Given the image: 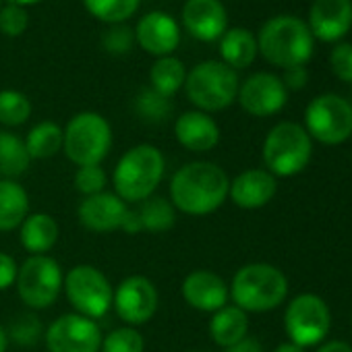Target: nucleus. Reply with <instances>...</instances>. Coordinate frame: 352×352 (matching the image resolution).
Masks as SVG:
<instances>
[{"instance_id":"nucleus-34","label":"nucleus","mask_w":352,"mask_h":352,"mask_svg":"<svg viewBox=\"0 0 352 352\" xmlns=\"http://www.w3.org/2000/svg\"><path fill=\"white\" fill-rule=\"evenodd\" d=\"M9 340H13L15 344L19 346H34L38 344L42 338H44V327H42V321L32 315V313H23L19 315L13 323H11V329L7 331Z\"/></svg>"},{"instance_id":"nucleus-1","label":"nucleus","mask_w":352,"mask_h":352,"mask_svg":"<svg viewBox=\"0 0 352 352\" xmlns=\"http://www.w3.org/2000/svg\"><path fill=\"white\" fill-rule=\"evenodd\" d=\"M230 179L214 162H189L172 174L170 204L187 216H210L224 206Z\"/></svg>"},{"instance_id":"nucleus-40","label":"nucleus","mask_w":352,"mask_h":352,"mask_svg":"<svg viewBox=\"0 0 352 352\" xmlns=\"http://www.w3.org/2000/svg\"><path fill=\"white\" fill-rule=\"evenodd\" d=\"M282 83H284L286 89H302L307 85V71H305V67L286 69V75H284Z\"/></svg>"},{"instance_id":"nucleus-35","label":"nucleus","mask_w":352,"mask_h":352,"mask_svg":"<svg viewBox=\"0 0 352 352\" xmlns=\"http://www.w3.org/2000/svg\"><path fill=\"white\" fill-rule=\"evenodd\" d=\"M106 187V172L104 168L98 164V166H81L77 168L75 172V189L83 195V197H89V195H98L102 193Z\"/></svg>"},{"instance_id":"nucleus-25","label":"nucleus","mask_w":352,"mask_h":352,"mask_svg":"<svg viewBox=\"0 0 352 352\" xmlns=\"http://www.w3.org/2000/svg\"><path fill=\"white\" fill-rule=\"evenodd\" d=\"M220 54L230 69H247L257 56V40L243 28L228 30L220 42Z\"/></svg>"},{"instance_id":"nucleus-31","label":"nucleus","mask_w":352,"mask_h":352,"mask_svg":"<svg viewBox=\"0 0 352 352\" xmlns=\"http://www.w3.org/2000/svg\"><path fill=\"white\" fill-rule=\"evenodd\" d=\"M32 116V102L25 94L17 89L0 91V124L5 126H21Z\"/></svg>"},{"instance_id":"nucleus-19","label":"nucleus","mask_w":352,"mask_h":352,"mask_svg":"<svg viewBox=\"0 0 352 352\" xmlns=\"http://www.w3.org/2000/svg\"><path fill=\"white\" fill-rule=\"evenodd\" d=\"M278 183L272 172L263 168H251L230 181L228 197L243 210H259L274 199Z\"/></svg>"},{"instance_id":"nucleus-26","label":"nucleus","mask_w":352,"mask_h":352,"mask_svg":"<svg viewBox=\"0 0 352 352\" xmlns=\"http://www.w3.org/2000/svg\"><path fill=\"white\" fill-rule=\"evenodd\" d=\"M32 157L28 153L25 141L15 133L0 131V179L15 181L17 176L25 174Z\"/></svg>"},{"instance_id":"nucleus-11","label":"nucleus","mask_w":352,"mask_h":352,"mask_svg":"<svg viewBox=\"0 0 352 352\" xmlns=\"http://www.w3.org/2000/svg\"><path fill=\"white\" fill-rule=\"evenodd\" d=\"M305 131L325 145L344 143L352 135V106L333 94L315 98L305 110Z\"/></svg>"},{"instance_id":"nucleus-38","label":"nucleus","mask_w":352,"mask_h":352,"mask_svg":"<svg viewBox=\"0 0 352 352\" xmlns=\"http://www.w3.org/2000/svg\"><path fill=\"white\" fill-rule=\"evenodd\" d=\"M331 71L340 81L352 83V44H338L333 48Z\"/></svg>"},{"instance_id":"nucleus-39","label":"nucleus","mask_w":352,"mask_h":352,"mask_svg":"<svg viewBox=\"0 0 352 352\" xmlns=\"http://www.w3.org/2000/svg\"><path fill=\"white\" fill-rule=\"evenodd\" d=\"M17 272H19L17 261L11 255L0 251V290H9L11 286H15Z\"/></svg>"},{"instance_id":"nucleus-33","label":"nucleus","mask_w":352,"mask_h":352,"mask_svg":"<svg viewBox=\"0 0 352 352\" xmlns=\"http://www.w3.org/2000/svg\"><path fill=\"white\" fill-rule=\"evenodd\" d=\"M135 108L149 122H162L172 114L170 98H164L162 94L153 91L151 87H145L139 91V96L135 100Z\"/></svg>"},{"instance_id":"nucleus-24","label":"nucleus","mask_w":352,"mask_h":352,"mask_svg":"<svg viewBox=\"0 0 352 352\" xmlns=\"http://www.w3.org/2000/svg\"><path fill=\"white\" fill-rule=\"evenodd\" d=\"M247 333H249V317L236 305H226L220 311L212 313L210 336L218 346L230 348L243 338H247Z\"/></svg>"},{"instance_id":"nucleus-13","label":"nucleus","mask_w":352,"mask_h":352,"mask_svg":"<svg viewBox=\"0 0 352 352\" xmlns=\"http://www.w3.org/2000/svg\"><path fill=\"white\" fill-rule=\"evenodd\" d=\"M157 288L145 276H129L114 290L112 307L116 315L131 327L147 323L157 311Z\"/></svg>"},{"instance_id":"nucleus-10","label":"nucleus","mask_w":352,"mask_h":352,"mask_svg":"<svg viewBox=\"0 0 352 352\" xmlns=\"http://www.w3.org/2000/svg\"><path fill=\"white\" fill-rule=\"evenodd\" d=\"M331 325V313L325 300L317 294L305 292L294 296L284 313V329L300 348L317 346L325 340Z\"/></svg>"},{"instance_id":"nucleus-15","label":"nucleus","mask_w":352,"mask_h":352,"mask_svg":"<svg viewBox=\"0 0 352 352\" xmlns=\"http://www.w3.org/2000/svg\"><path fill=\"white\" fill-rule=\"evenodd\" d=\"M129 212V204H124L116 193H98L83 197L77 208L79 224L96 234H108L122 226Z\"/></svg>"},{"instance_id":"nucleus-44","label":"nucleus","mask_w":352,"mask_h":352,"mask_svg":"<svg viewBox=\"0 0 352 352\" xmlns=\"http://www.w3.org/2000/svg\"><path fill=\"white\" fill-rule=\"evenodd\" d=\"M274 352H305V348L296 346L294 342H284V344H280Z\"/></svg>"},{"instance_id":"nucleus-5","label":"nucleus","mask_w":352,"mask_h":352,"mask_svg":"<svg viewBox=\"0 0 352 352\" xmlns=\"http://www.w3.org/2000/svg\"><path fill=\"white\" fill-rule=\"evenodd\" d=\"M112 149V129L98 112L75 114L63 131V151L77 166H98Z\"/></svg>"},{"instance_id":"nucleus-6","label":"nucleus","mask_w":352,"mask_h":352,"mask_svg":"<svg viewBox=\"0 0 352 352\" xmlns=\"http://www.w3.org/2000/svg\"><path fill=\"white\" fill-rule=\"evenodd\" d=\"M313 153V143L305 126L296 122L276 124L263 141V162L267 172L274 176H296L300 174Z\"/></svg>"},{"instance_id":"nucleus-23","label":"nucleus","mask_w":352,"mask_h":352,"mask_svg":"<svg viewBox=\"0 0 352 352\" xmlns=\"http://www.w3.org/2000/svg\"><path fill=\"white\" fill-rule=\"evenodd\" d=\"M30 216V195L17 183L0 179V232L17 230Z\"/></svg>"},{"instance_id":"nucleus-32","label":"nucleus","mask_w":352,"mask_h":352,"mask_svg":"<svg viewBox=\"0 0 352 352\" xmlns=\"http://www.w3.org/2000/svg\"><path fill=\"white\" fill-rule=\"evenodd\" d=\"M145 350V340L143 336L131 327H116L110 333L102 338V348L100 352H143Z\"/></svg>"},{"instance_id":"nucleus-27","label":"nucleus","mask_w":352,"mask_h":352,"mask_svg":"<svg viewBox=\"0 0 352 352\" xmlns=\"http://www.w3.org/2000/svg\"><path fill=\"white\" fill-rule=\"evenodd\" d=\"M151 79V89L162 94L164 98H172L174 94H179V89L185 85L187 71L185 65L174 58V56H162L151 65L149 71Z\"/></svg>"},{"instance_id":"nucleus-8","label":"nucleus","mask_w":352,"mask_h":352,"mask_svg":"<svg viewBox=\"0 0 352 352\" xmlns=\"http://www.w3.org/2000/svg\"><path fill=\"white\" fill-rule=\"evenodd\" d=\"M65 284L60 263L50 255H30L17 272V294L30 309H48Z\"/></svg>"},{"instance_id":"nucleus-18","label":"nucleus","mask_w":352,"mask_h":352,"mask_svg":"<svg viewBox=\"0 0 352 352\" xmlns=\"http://www.w3.org/2000/svg\"><path fill=\"white\" fill-rule=\"evenodd\" d=\"M137 44L153 56H170L181 44V30L170 15L147 13L135 28Z\"/></svg>"},{"instance_id":"nucleus-46","label":"nucleus","mask_w":352,"mask_h":352,"mask_svg":"<svg viewBox=\"0 0 352 352\" xmlns=\"http://www.w3.org/2000/svg\"><path fill=\"white\" fill-rule=\"evenodd\" d=\"M9 5H17V7H25V5H36L42 3V0H7Z\"/></svg>"},{"instance_id":"nucleus-45","label":"nucleus","mask_w":352,"mask_h":352,"mask_svg":"<svg viewBox=\"0 0 352 352\" xmlns=\"http://www.w3.org/2000/svg\"><path fill=\"white\" fill-rule=\"evenodd\" d=\"M7 348H9V336L3 329V325H0V352H7Z\"/></svg>"},{"instance_id":"nucleus-42","label":"nucleus","mask_w":352,"mask_h":352,"mask_svg":"<svg viewBox=\"0 0 352 352\" xmlns=\"http://www.w3.org/2000/svg\"><path fill=\"white\" fill-rule=\"evenodd\" d=\"M120 230H124L126 234H139V232H143V226H141V220L137 216V210H129L126 212V218H124Z\"/></svg>"},{"instance_id":"nucleus-3","label":"nucleus","mask_w":352,"mask_h":352,"mask_svg":"<svg viewBox=\"0 0 352 352\" xmlns=\"http://www.w3.org/2000/svg\"><path fill=\"white\" fill-rule=\"evenodd\" d=\"M230 296L245 313H265L286 300L288 280L272 263H247L234 274Z\"/></svg>"},{"instance_id":"nucleus-4","label":"nucleus","mask_w":352,"mask_h":352,"mask_svg":"<svg viewBox=\"0 0 352 352\" xmlns=\"http://www.w3.org/2000/svg\"><path fill=\"white\" fill-rule=\"evenodd\" d=\"M257 50L276 67H305L313 54V34L296 17H274L261 28Z\"/></svg>"},{"instance_id":"nucleus-41","label":"nucleus","mask_w":352,"mask_h":352,"mask_svg":"<svg viewBox=\"0 0 352 352\" xmlns=\"http://www.w3.org/2000/svg\"><path fill=\"white\" fill-rule=\"evenodd\" d=\"M226 352H263V346H261L259 340L247 336V338H243L241 342H236L234 346L226 348Z\"/></svg>"},{"instance_id":"nucleus-7","label":"nucleus","mask_w":352,"mask_h":352,"mask_svg":"<svg viewBox=\"0 0 352 352\" xmlns=\"http://www.w3.org/2000/svg\"><path fill=\"white\" fill-rule=\"evenodd\" d=\"M239 87L241 85L234 69L218 60L197 65L191 73H187L185 79L187 98L206 114L228 108L236 100Z\"/></svg>"},{"instance_id":"nucleus-28","label":"nucleus","mask_w":352,"mask_h":352,"mask_svg":"<svg viewBox=\"0 0 352 352\" xmlns=\"http://www.w3.org/2000/svg\"><path fill=\"white\" fill-rule=\"evenodd\" d=\"M25 147L32 160H48L63 151V129L56 122H38L25 137Z\"/></svg>"},{"instance_id":"nucleus-21","label":"nucleus","mask_w":352,"mask_h":352,"mask_svg":"<svg viewBox=\"0 0 352 352\" xmlns=\"http://www.w3.org/2000/svg\"><path fill=\"white\" fill-rule=\"evenodd\" d=\"M174 135H176V141L193 153L212 151L220 143L218 122L201 110H191L176 118Z\"/></svg>"},{"instance_id":"nucleus-36","label":"nucleus","mask_w":352,"mask_h":352,"mask_svg":"<svg viewBox=\"0 0 352 352\" xmlns=\"http://www.w3.org/2000/svg\"><path fill=\"white\" fill-rule=\"evenodd\" d=\"M30 25V15L25 7L17 5H7L5 9H0V32L9 38L21 36Z\"/></svg>"},{"instance_id":"nucleus-22","label":"nucleus","mask_w":352,"mask_h":352,"mask_svg":"<svg viewBox=\"0 0 352 352\" xmlns=\"http://www.w3.org/2000/svg\"><path fill=\"white\" fill-rule=\"evenodd\" d=\"M58 234L60 228L56 220L44 212L30 214L19 226L21 245L30 255H48V251H52V247L58 243Z\"/></svg>"},{"instance_id":"nucleus-16","label":"nucleus","mask_w":352,"mask_h":352,"mask_svg":"<svg viewBox=\"0 0 352 352\" xmlns=\"http://www.w3.org/2000/svg\"><path fill=\"white\" fill-rule=\"evenodd\" d=\"M181 294L189 307L204 313H216L228 305L230 288L218 274L210 270H195L183 280Z\"/></svg>"},{"instance_id":"nucleus-17","label":"nucleus","mask_w":352,"mask_h":352,"mask_svg":"<svg viewBox=\"0 0 352 352\" xmlns=\"http://www.w3.org/2000/svg\"><path fill=\"white\" fill-rule=\"evenodd\" d=\"M185 30L201 42H216L226 34L228 15L220 0H187L183 7Z\"/></svg>"},{"instance_id":"nucleus-20","label":"nucleus","mask_w":352,"mask_h":352,"mask_svg":"<svg viewBox=\"0 0 352 352\" xmlns=\"http://www.w3.org/2000/svg\"><path fill=\"white\" fill-rule=\"evenodd\" d=\"M309 23L315 38L323 42H338L352 25V0H315Z\"/></svg>"},{"instance_id":"nucleus-37","label":"nucleus","mask_w":352,"mask_h":352,"mask_svg":"<svg viewBox=\"0 0 352 352\" xmlns=\"http://www.w3.org/2000/svg\"><path fill=\"white\" fill-rule=\"evenodd\" d=\"M133 38H135V34L126 25H116V28H110L104 34L102 46L110 54H126L133 48Z\"/></svg>"},{"instance_id":"nucleus-30","label":"nucleus","mask_w":352,"mask_h":352,"mask_svg":"<svg viewBox=\"0 0 352 352\" xmlns=\"http://www.w3.org/2000/svg\"><path fill=\"white\" fill-rule=\"evenodd\" d=\"M83 5L104 23H122L135 15L141 0H83Z\"/></svg>"},{"instance_id":"nucleus-9","label":"nucleus","mask_w":352,"mask_h":352,"mask_svg":"<svg viewBox=\"0 0 352 352\" xmlns=\"http://www.w3.org/2000/svg\"><path fill=\"white\" fill-rule=\"evenodd\" d=\"M63 288L69 302L75 307V313L83 317L100 319L112 307L114 288L110 280L94 265L81 263L69 270Z\"/></svg>"},{"instance_id":"nucleus-2","label":"nucleus","mask_w":352,"mask_h":352,"mask_svg":"<svg viewBox=\"0 0 352 352\" xmlns=\"http://www.w3.org/2000/svg\"><path fill=\"white\" fill-rule=\"evenodd\" d=\"M164 170H166V160L155 145L149 143L135 145L122 153V157L114 168L112 174L114 193L124 204H141L155 193V189L164 179Z\"/></svg>"},{"instance_id":"nucleus-14","label":"nucleus","mask_w":352,"mask_h":352,"mask_svg":"<svg viewBox=\"0 0 352 352\" xmlns=\"http://www.w3.org/2000/svg\"><path fill=\"white\" fill-rule=\"evenodd\" d=\"M239 102L251 116H272L286 104L288 91L280 77L272 73H255L239 87Z\"/></svg>"},{"instance_id":"nucleus-43","label":"nucleus","mask_w":352,"mask_h":352,"mask_svg":"<svg viewBox=\"0 0 352 352\" xmlns=\"http://www.w3.org/2000/svg\"><path fill=\"white\" fill-rule=\"evenodd\" d=\"M317 352H352V346L342 340H331V342L321 344Z\"/></svg>"},{"instance_id":"nucleus-29","label":"nucleus","mask_w":352,"mask_h":352,"mask_svg":"<svg viewBox=\"0 0 352 352\" xmlns=\"http://www.w3.org/2000/svg\"><path fill=\"white\" fill-rule=\"evenodd\" d=\"M137 216L141 220L143 232L162 234L168 232L176 224V210L166 197H149L141 201V208L137 210Z\"/></svg>"},{"instance_id":"nucleus-12","label":"nucleus","mask_w":352,"mask_h":352,"mask_svg":"<svg viewBox=\"0 0 352 352\" xmlns=\"http://www.w3.org/2000/svg\"><path fill=\"white\" fill-rule=\"evenodd\" d=\"M44 342L48 352H100L102 329L96 319L65 313L48 325Z\"/></svg>"}]
</instances>
